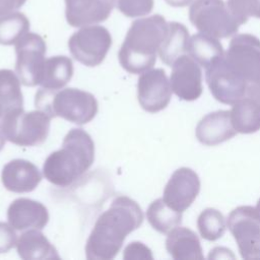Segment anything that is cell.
Wrapping results in <instances>:
<instances>
[{
	"mask_svg": "<svg viewBox=\"0 0 260 260\" xmlns=\"http://www.w3.org/2000/svg\"><path fill=\"white\" fill-rule=\"evenodd\" d=\"M142 222L143 213L138 203L128 196H117L95 220L85 244V257L88 260L114 259L126 237Z\"/></svg>",
	"mask_w": 260,
	"mask_h": 260,
	"instance_id": "cell-1",
	"label": "cell"
},
{
	"mask_svg": "<svg viewBox=\"0 0 260 260\" xmlns=\"http://www.w3.org/2000/svg\"><path fill=\"white\" fill-rule=\"evenodd\" d=\"M94 160V143L81 128L65 135L61 148L53 151L43 165L44 177L53 185L67 187L89 170Z\"/></svg>",
	"mask_w": 260,
	"mask_h": 260,
	"instance_id": "cell-2",
	"label": "cell"
},
{
	"mask_svg": "<svg viewBox=\"0 0 260 260\" xmlns=\"http://www.w3.org/2000/svg\"><path fill=\"white\" fill-rule=\"evenodd\" d=\"M168 27L169 22L159 14L134 20L118 52L122 68L132 74H141L151 69Z\"/></svg>",
	"mask_w": 260,
	"mask_h": 260,
	"instance_id": "cell-3",
	"label": "cell"
},
{
	"mask_svg": "<svg viewBox=\"0 0 260 260\" xmlns=\"http://www.w3.org/2000/svg\"><path fill=\"white\" fill-rule=\"evenodd\" d=\"M35 104L51 118L60 117L77 125L90 122L99 110L98 101L92 93L74 87L58 90L41 87L36 93Z\"/></svg>",
	"mask_w": 260,
	"mask_h": 260,
	"instance_id": "cell-4",
	"label": "cell"
},
{
	"mask_svg": "<svg viewBox=\"0 0 260 260\" xmlns=\"http://www.w3.org/2000/svg\"><path fill=\"white\" fill-rule=\"evenodd\" d=\"M51 117L42 110L25 112L23 108L6 112L1 119V131L9 142L18 146H38L49 135Z\"/></svg>",
	"mask_w": 260,
	"mask_h": 260,
	"instance_id": "cell-5",
	"label": "cell"
},
{
	"mask_svg": "<svg viewBox=\"0 0 260 260\" xmlns=\"http://www.w3.org/2000/svg\"><path fill=\"white\" fill-rule=\"evenodd\" d=\"M189 18L200 32L214 38H229L243 22L222 0H195L189 9Z\"/></svg>",
	"mask_w": 260,
	"mask_h": 260,
	"instance_id": "cell-6",
	"label": "cell"
},
{
	"mask_svg": "<svg viewBox=\"0 0 260 260\" xmlns=\"http://www.w3.org/2000/svg\"><path fill=\"white\" fill-rule=\"evenodd\" d=\"M111 46L112 36L102 25L81 26L68 40V48L72 57L88 67L100 65L105 60Z\"/></svg>",
	"mask_w": 260,
	"mask_h": 260,
	"instance_id": "cell-7",
	"label": "cell"
},
{
	"mask_svg": "<svg viewBox=\"0 0 260 260\" xmlns=\"http://www.w3.org/2000/svg\"><path fill=\"white\" fill-rule=\"evenodd\" d=\"M224 61L248 84L260 85V40L255 36L243 34L234 37Z\"/></svg>",
	"mask_w": 260,
	"mask_h": 260,
	"instance_id": "cell-8",
	"label": "cell"
},
{
	"mask_svg": "<svg viewBox=\"0 0 260 260\" xmlns=\"http://www.w3.org/2000/svg\"><path fill=\"white\" fill-rule=\"evenodd\" d=\"M228 228L243 258L260 259V216L256 208L240 206L234 209L229 215Z\"/></svg>",
	"mask_w": 260,
	"mask_h": 260,
	"instance_id": "cell-9",
	"label": "cell"
},
{
	"mask_svg": "<svg viewBox=\"0 0 260 260\" xmlns=\"http://www.w3.org/2000/svg\"><path fill=\"white\" fill-rule=\"evenodd\" d=\"M47 51L44 39L35 32H26L15 44V72L25 86L40 83Z\"/></svg>",
	"mask_w": 260,
	"mask_h": 260,
	"instance_id": "cell-10",
	"label": "cell"
},
{
	"mask_svg": "<svg viewBox=\"0 0 260 260\" xmlns=\"http://www.w3.org/2000/svg\"><path fill=\"white\" fill-rule=\"evenodd\" d=\"M206 81L213 96L229 105L243 98L248 87V82L229 67L224 57L206 69Z\"/></svg>",
	"mask_w": 260,
	"mask_h": 260,
	"instance_id": "cell-11",
	"label": "cell"
},
{
	"mask_svg": "<svg viewBox=\"0 0 260 260\" xmlns=\"http://www.w3.org/2000/svg\"><path fill=\"white\" fill-rule=\"evenodd\" d=\"M171 95V83L164 69H149L139 75L137 98L146 112L156 113L164 110L169 105Z\"/></svg>",
	"mask_w": 260,
	"mask_h": 260,
	"instance_id": "cell-12",
	"label": "cell"
},
{
	"mask_svg": "<svg viewBox=\"0 0 260 260\" xmlns=\"http://www.w3.org/2000/svg\"><path fill=\"white\" fill-rule=\"evenodd\" d=\"M200 65L189 55H182L172 65V91L184 101H194L202 92Z\"/></svg>",
	"mask_w": 260,
	"mask_h": 260,
	"instance_id": "cell-13",
	"label": "cell"
},
{
	"mask_svg": "<svg viewBox=\"0 0 260 260\" xmlns=\"http://www.w3.org/2000/svg\"><path fill=\"white\" fill-rule=\"evenodd\" d=\"M200 190V181L195 172L188 168L175 171L167 183L162 200L173 209L183 212L195 200Z\"/></svg>",
	"mask_w": 260,
	"mask_h": 260,
	"instance_id": "cell-14",
	"label": "cell"
},
{
	"mask_svg": "<svg viewBox=\"0 0 260 260\" xmlns=\"http://www.w3.org/2000/svg\"><path fill=\"white\" fill-rule=\"evenodd\" d=\"M8 223L16 231L43 230L49 221L47 207L36 200L17 198L7 209Z\"/></svg>",
	"mask_w": 260,
	"mask_h": 260,
	"instance_id": "cell-15",
	"label": "cell"
},
{
	"mask_svg": "<svg viewBox=\"0 0 260 260\" xmlns=\"http://www.w3.org/2000/svg\"><path fill=\"white\" fill-rule=\"evenodd\" d=\"M230 116L237 132L258 131L260 129V85L248 84L246 94L233 104Z\"/></svg>",
	"mask_w": 260,
	"mask_h": 260,
	"instance_id": "cell-16",
	"label": "cell"
},
{
	"mask_svg": "<svg viewBox=\"0 0 260 260\" xmlns=\"http://www.w3.org/2000/svg\"><path fill=\"white\" fill-rule=\"evenodd\" d=\"M113 0H65V16L69 25L81 27L108 19Z\"/></svg>",
	"mask_w": 260,
	"mask_h": 260,
	"instance_id": "cell-17",
	"label": "cell"
},
{
	"mask_svg": "<svg viewBox=\"0 0 260 260\" xmlns=\"http://www.w3.org/2000/svg\"><path fill=\"white\" fill-rule=\"evenodd\" d=\"M1 181L6 190L14 193L34 191L42 181V174L31 161L15 158L2 169Z\"/></svg>",
	"mask_w": 260,
	"mask_h": 260,
	"instance_id": "cell-18",
	"label": "cell"
},
{
	"mask_svg": "<svg viewBox=\"0 0 260 260\" xmlns=\"http://www.w3.org/2000/svg\"><path fill=\"white\" fill-rule=\"evenodd\" d=\"M236 133L230 111H217L206 115L196 128V137L205 145L218 144L230 139Z\"/></svg>",
	"mask_w": 260,
	"mask_h": 260,
	"instance_id": "cell-19",
	"label": "cell"
},
{
	"mask_svg": "<svg viewBox=\"0 0 260 260\" xmlns=\"http://www.w3.org/2000/svg\"><path fill=\"white\" fill-rule=\"evenodd\" d=\"M16 251L23 260L60 259L56 248L40 230L23 232L16 242Z\"/></svg>",
	"mask_w": 260,
	"mask_h": 260,
	"instance_id": "cell-20",
	"label": "cell"
},
{
	"mask_svg": "<svg viewBox=\"0 0 260 260\" xmlns=\"http://www.w3.org/2000/svg\"><path fill=\"white\" fill-rule=\"evenodd\" d=\"M166 248L169 254L177 260H201L202 249L197 236L189 229L175 228L168 233Z\"/></svg>",
	"mask_w": 260,
	"mask_h": 260,
	"instance_id": "cell-21",
	"label": "cell"
},
{
	"mask_svg": "<svg viewBox=\"0 0 260 260\" xmlns=\"http://www.w3.org/2000/svg\"><path fill=\"white\" fill-rule=\"evenodd\" d=\"M72 75V60L67 56H53L45 60L39 84L45 89L58 90L70 81Z\"/></svg>",
	"mask_w": 260,
	"mask_h": 260,
	"instance_id": "cell-22",
	"label": "cell"
},
{
	"mask_svg": "<svg viewBox=\"0 0 260 260\" xmlns=\"http://www.w3.org/2000/svg\"><path fill=\"white\" fill-rule=\"evenodd\" d=\"M187 53L205 69L224 57L222 46L217 39L203 32L196 34L189 39Z\"/></svg>",
	"mask_w": 260,
	"mask_h": 260,
	"instance_id": "cell-23",
	"label": "cell"
},
{
	"mask_svg": "<svg viewBox=\"0 0 260 260\" xmlns=\"http://www.w3.org/2000/svg\"><path fill=\"white\" fill-rule=\"evenodd\" d=\"M188 42L189 32L186 26L179 22H169L167 35L157 53L160 60L172 66L179 57L187 53Z\"/></svg>",
	"mask_w": 260,
	"mask_h": 260,
	"instance_id": "cell-24",
	"label": "cell"
},
{
	"mask_svg": "<svg viewBox=\"0 0 260 260\" xmlns=\"http://www.w3.org/2000/svg\"><path fill=\"white\" fill-rule=\"evenodd\" d=\"M146 218L155 231L161 234H168L180 225L182 212L171 208L162 198H159L149 204L146 210Z\"/></svg>",
	"mask_w": 260,
	"mask_h": 260,
	"instance_id": "cell-25",
	"label": "cell"
},
{
	"mask_svg": "<svg viewBox=\"0 0 260 260\" xmlns=\"http://www.w3.org/2000/svg\"><path fill=\"white\" fill-rule=\"evenodd\" d=\"M20 79L16 72L10 69H0V106L4 114L8 111L22 108L23 96Z\"/></svg>",
	"mask_w": 260,
	"mask_h": 260,
	"instance_id": "cell-26",
	"label": "cell"
},
{
	"mask_svg": "<svg viewBox=\"0 0 260 260\" xmlns=\"http://www.w3.org/2000/svg\"><path fill=\"white\" fill-rule=\"evenodd\" d=\"M28 30L29 20L23 13L13 11L0 16V45H15Z\"/></svg>",
	"mask_w": 260,
	"mask_h": 260,
	"instance_id": "cell-27",
	"label": "cell"
},
{
	"mask_svg": "<svg viewBox=\"0 0 260 260\" xmlns=\"http://www.w3.org/2000/svg\"><path fill=\"white\" fill-rule=\"evenodd\" d=\"M197 225L202 238L208 241L217 240L223 235L225 230L222 214L213 208H207L201 212L198 217Z\"/></svg>",
	"mask_w": 260,
	"mask_h": 260,
	"instance_id": "cell-28",
	"label": "cell"
},
{
	"mask_svg": "<svg viewBox=\"0 0 260 260\" xmlns=\"http://www.w3.org/2000/svg\"><path fill=\"white\" fill-rule=\"evenodd\" d=\"M113 2L127 17L144 16L153 8V0H113Z\"/></svg>",
	"mask_w": 260,
	"mask_h": 260,
	"instance_id": "cell-29",
	"label": "cell"
},
{
	"mask_svg": "<svg viewBox=\"0 0 260 260\" xmlns=\"http://www.w3.org/2000/svg\"><path fill=\"white\" fill-rule=\"evenodd\" d=\"M226 4L243 23L250 16L260 18V0H228Z\"/></svg>",
	"mask_w": 260,
	"mask_h": 260,
	"instance_id": "cell-30",
	"label": "cell"
},
{
	"mask_svg": "<svg viewBox=\"0 0 260 260\" xmlns=\"http://www.w3.org/2000/svg\"><path fill=\"white\" fill-rule=\"evenodd\" d=\"M17 242L14 229L6 222L0 221V254L8 252Z\"/></svg>",
	"mask_w": 260,
	"mask_h": 260,
	"instance_id": "cell-31",
	"label": "cell"
},
{
	"mask_svg": "<svg viewBox=\"0 0 260 260\" xmlns=\"http://www.w3.org/2000/svg\"><path fill=\"white\" fill-rule=\"evenodd\" d=\"M124 259H152L151 251L140 242H131L124 249Z\"/></svg>",
	"mask_w": 260,
	"mask_h": 260,
	"instance_id": "cell-32",
	"label": "cell"
},
{
	"mask_svg": "<svg viewBox=\"0 0 260 260\" xmlns=\"http://www.w3.org/2000/svg\"><path fill=\"white\" fill-rule=\"evenodd\" d=\"M26 0H0V16L19 9Z\"/></svg>",
	"mask_w": 260,
	"mask_h": 260,
	"instance_id": "cell-33",
	"label": "cell"
},
{
	"mask_svg": "<svg viewBox=\"0 0 260 260\" xmlns=\"http://www.w3.org/2000/svg\"><path fill=\"white\" fill-rule=\"evenodd\" d=\"M169 5L174 7H184L192 3L193 0H165Z\"/></svg>",
	"mask_w": 260,
	"mask_h": 260,
	"instance_id": "cell-34",
	"label": "cell"
},
{
	"mask_svg": "<svg viewBox=\"0 0 260 260\" xmlns=\"http://www.w3.org/2000/svg\"><path fill=\"white\" fill-rule=\"evenodd\" d=\"M3 115H4V112H3L2 107L0 106V151H1V149L3 148V146H4V144H5V141H6V139H5V137L3 136L2 131H1V119H2Z\"/></svg>",
	"mask_w": 260,
	"mask_h": 260,
	"instance_id": "cell-35",
	"label": "cell"
},
{
	"mask_svg": "<svg viewBox=\"0 0 260 260\" xmlns=\"http://www.w3.org/2000/svg\"><path fill=\"white\" fill-rule=\"evenodd\" d=\"M256 209H257V211H258V213H259V216H260V199H259V201H258V203H257Z\"/></svg>",
	"mask_w": 260,
	"mask_h": 260,
	"instance_id": "cell-36",
	"label": "cell"
}]
</instances>
